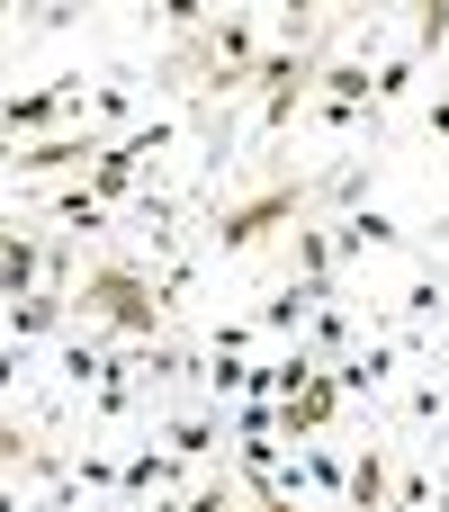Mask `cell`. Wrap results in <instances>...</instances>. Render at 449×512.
<instances>
[{
  "label": "cell",
  "instance_id": "obj_10",
  "mask_svg": "<svg viewBox=\"0 0 449 512\" xmlns=\"http://www.w3.org/2000/svg\"><path fill=\"white\" fill-rule=\"evenodd\" d=\"M288 279H306V288H342V261H333V216H297V225H288Z\"/></svg>",
  "mask_w": 449,
  "mask_h": 512
},
{
  "label": "cell",
  "instance_id": "obj_26",
  "mask_svg": "<svg viewBox=\"0 0 449 512\" xmlns=\"http://www.w3.org/2000/svg\"><path fill=\"white\" fill-rule=\"evenodd\" d=\"M441 405H449V360H441Z\"/></svg>",
  "mask_w": 449,
  "mask_h": 512
},
{
  "label": "cell",
  "instance_id": "obj_8",
  "mask_svg": "<svg viewBox=\"0 0 449 512\" xmlns=\"http://www.w3.org/2000/svg\"><path fill=\"white\" fill-rule=\"evenodd\" d=\"M153 441L180 459V468H216V441H225V405H180L153 423Z\"/></svg>",
  "mask_w": 449,
  "mask_h": 512
},
{
  "label": "cell",
  "instance_id": "obj_2",
  "mask_svg": "<svg viewBox=\"0 0 449 512\" xmlns=\"http://www.w3.org/2000/svg\"><path fill=\"white\" fill-rule=\"evenodd\" d=\"M315 198H324V180H270L261 198H225V207H207V252H216V261H234V252H261L279 225L315 216Z\"/></svg>",
  "mask_w": 449,
  "mask_h": 512
},
{
  "label": "cell",
  "instance_id": "obj_7",
  "mask_svg": "<svg viewBox=\"0 0 449 512\" xmlns=\"http://www.w3.org/2000/svg\"><path fill=\"white\" fill-rule=\"evenodd\" d=\"M81 126H90L99 144H117L126 126H144V72H126V63H117V72H99V81H90V108H81Z\"/></svg>",
  "mask_w": 449,
  "mask_h": 512
},
{
  "label": "cell",
  "instance_id": "obj_5",
  "mask_svg": "<svg viewBox=\"0 0 449 512\" xmlns=\"http://www.w3.org/2000/svg\"><path fill=\"white\" fill-rule=\"evenodd\" d=\"M99 153H108V144H99L90 126H72V135H36V144H9V153H0V171H9V180H45V189H54V180H81Z\"/></svg>",
  "mask_w": 449,
  "mask_h": 512
},
{
  "label": "cell",
  "instance_id": "obj_21",
  "mask_svg": "<svg viewBox=\"0 0 449 512\" xmlns=\"http://www.w3.org/2000/svg\"><path fill=\"white\" fill-rule=\"evenodd\" d=\"M45 441H54V432H27V423H9V414H0V477H27Z\"/></svg>",
  "mask_w": 449,
  "mask_h": 512
},
{
  "label": "cell",
  "instance_id": "obj_6",
  "mask_svg": "<svg viewBox=\"0 0 449 512\" xmlns=\"http://www.w3.org/2000/svg\"><path fill=\"white\" fill-rule=\"evenodd\" d=\"M405 243H414L405 216L378 207V198H351V207L333 216V261H342V270H360V261H378V252H405Z\"/></svg>",
  "mask_w": 449,
  "mask_h": 512
},
{
  "label": "cell",
  "instance_id": "obj_12",
  "mask_svg": "<svg viewBox=\"0 0 449 512\" xmlns=\"http://www.w3.org/2000/svg\"><path fill=\"white\" fill-rule=\"evenodd\" d=\"M72 333V288H27L18 306H9V342L27 351V342H63Z\"/></svg>",
  "mask_w": 449,
  "mask_h": 512
},
{
  "label": "cell",
  "instance_id": "obj_23",
  "mask_svg": "<svg viewBox=\"0 0 449 512\" xmlns=\"http://www.w3.org/2000/svg\"><path fill=\"white\" fill-rule=\"evenodd\" d=\"M18 387H27V351H18V342H0V396H18Z\"/></svg>",
  "mask_w": 449,
  "mask_h": 512
},
{
  "label": "cell",
  "instance_id": "obj_18",
  "mask_svg": "<svg viewBox=\"0 0 449 512\" xmlns=\"http://www.w3.org/2000/svg\"><path fill=\"white\" fill-rule=\"evenodd\" d=\"M117 468H126V459H117L108 441H81V450H72V486H81L90 504H117Z\"/></svg>",
  "mask_w": 449,
  "mask_h": 512
},
{
  "label": "cell",
  "instance_id": "obj_4",
  "mask_svg": "<svg viewBox=\"0 0 449 512\" xmlns=\"http://www.w3.org/2000/svg\"><path fill=\"white\" fill-rule=\"evenodd\" d=\"M441 45H449V0H432V9L414 18V36H405V45L378 63V99H369V126H378L387 108H405V99H414V81H423V63H432Z\"/></svg>",
  "mask_w": 449,
  "mask_h": 512
},
{
  "label": "cell",
  "instance_id": "obj_20",
  "mask_svg": "<svg viewBox=\"0 0 449 512\" xmlns=\"http://www.w3.org/2000/svg\"><path fill=\"white\" fill-rule=\"evenodd\" d=\"M405 423H414V432L449 423V405H441V369H414V378H405Z\"/></svg>",
  "mask_w": 449,
  "mask_h": 512
},
{
  "label": "cell",
  "instance_id": "obj_22",
  "mask_svg": "<svg viewBox=\"0 0 449 512\" xmlns=\"http://www.w3.org/2000/svg\"><path fill=\"white\" fill-rule=\"evenodd\" d=\"M27 512H90V495H81L72 477H54V486H45V495H36ZM99 512H117V504H99Z\"/></svg>",
  "mask_w": 449,
  "mask_h": 512
},
{
  "label": "cell",
  "instance_id": "obj_17",
  "mask_svg": "<svg viewBox=\"0 0 449 512\" xmlns=\"http://www.w3.org/2000/svg\"><path fill=\"white\" fill-rule=\"evenodd\" d=\"M36 207H45V216H63L72 234H117V207H108V198H90L81 180H54V189H36Z\"/></svg>",
  "mask_w": 449,
  "mask_h": 512
},
{
  "label": "cell",
  "instance_id": "obj_24",
  "mask_svg": "<svg viewBox=\"0 0 449 512\" xmlns=\"http://www.w3.org/2000/svg\"><path fill=\"white\" fill-rule=\"evenodd\" d=\"M423 135H432V144H449V90H432V99H423Z\"/></svg>",
  "mask_w": 449,
  "mask_h": 512
},
{
  "label": "cell",
  "instance_id": "obj_25",
  "mask_svg": "<svg viewBox=\"0 0 449 512\" xmlns=\"http://www.w3.org/2000/svg\"><path fill=\"white\" fill-rule=\"evenodd\" d=\"M252 512H306V504H297V495H261Z\"/></svg>",
  "mask_w": 449,
  "mask_h": 512
},
{
  "label": "cell",
  "instance_id": "obj_15",
  "mask_svg": "<svg viewBox=\"0 0 449 512\" xmlns=\"http://www.w3.org/2000/svg\"><path fill=\"white\" fill-rule=\"evenodd\" d=\"M342 414V387H333V369L324 378H306L297 396H279V432H297V441H324V423Z\"/></svg>",
  "mask_w": 449,
  "mask_h": 512
},
{
  "label": "cell",
  "instance_id": "obj_3",
  "mask_svg": "<svg viewBox=\"0 0 449 512\" xmlns=\"http://www.w3.org/2000/svg\"><path fill=\"white\" fill-rule=\"evenodd\" d=\"M81 108H90V72H81V63L54 72V81H36V90H9V99H0V153H9V144H36V135H72Z\"/></svg>",
  "mask_w": 449,
  "mask_h": 512
},
{
  "label": "cell",
  "instance_id": "obj_27",
  "mask_svg": "<svg viewBox=\"0 0 449 512\" xmlns=\"http://www.w3.org/2000/svg\"><path fill=\"white\" fill-rule=\"evenodd\" d=\"M423 512H432V504H423Z\"/></svg>",
  "mask_w": 449,
  "mask_h": 512
},
{
  "label": "cell",
  "instance_id": "obj_1",
  "mask_svg": "<svg viewBox=\"0 0 449 512\" xmlns=\"http://www.w3.org/2000/svg\"><path fill=\"white\" fill-rule=\"evenodd\" d=\"M72 315H81L90 333L162 342V297H153V270H135V261H90L81 288H72Z\"/></svg>",
  "mask_w": 449,
  "mask_h": 512
},
{
  "label": "cell",
  "instance_id": "obj_11",
  "mask_svg": "<svg viewBox=\"0 0 449 512\" xmlns=\"http://www.w3.org/2000/svg\"><path fill=\"white\" fill-rule=\"evenodd\" d=\"M36 279H45V243H36V225H27V216H0V306H18Z\"/></svg>",
  "mask_w": 449,
  "mask_h": 512
},
{
  "label": "cell",
  "instance_id": "obj_16",
  "mask_svg": "<svg viewBox=\"0 0 449 512\" xmlns=\"http://www.w3.org/2000/svg\"><path fill=\"white\" fill-rule=\"evenodd\" d=\"M387 486H396V441H369L351 459V486H342V512H387Z\"/></svg>",
  "mask_w": 449,
  "mask_h": 512
},
{
  "label": "cell",
  "instance_id": "obj_13",
  "mask_svg": "<svg viewBox=\"0 0 449 512\" xmlns=\"http://www.w3.org/2000/svg\"><path fill=\"white\" fill-rule=\"evenodd\" d=\"M297 342H306V351H315L324 369H342V360H351V342H360V306H351V297L333 288V297H324V306L306 315V333H297Z\"/></svg>",
  "mask_w": 449,
  "mask_h": 512
},
{
  "label": "cell",
  "instance_id": "obj_14",
  "mask_svg": "<svg viewBox=\"0 0 449 512\" xmlns=\"http://www.w3.org/2000/svg\"><path fill=\"white\" fill-rule=\"evenodd\" d=\"M324 297H333V288H306V279H279V288H270V297L252 306V324H261L270 342H297V333H306V315H315Z\"/></svg>",
  "mask_w": 449,
  "mask_h": 512
},
{
  "label": "cell",
  "instance_id": "obj_9",
  "mask_svg": "<svg viewBox=\"0 0 449 512\" xmlns=\"http://www.w3.org/2000/svg\"><path fill=\"white\" fill-rule=\"evenodd\" d=\"M180 477H189V468H180V459H171V450L144 432V441L126 450V468H117V512H135V504H153V495H171Z\"/></svg>",
  "mask_w": 449,
  "mask_h": 512
},
{
  "label": "cell",
  "instance_id": "obj_19",
  "mask_svg": "<svg viewBox=\"0 0 449 512\" xmlns=\"http://www.w3.org/2000/svg\"><path fill=\"white\" fill-rule=\"evenodd\" d=\"M297 477H306V504L342 512V486H351V468H342L333 450H297Z\"/></svg>",
  "mask_w": 449,
  "mask_h": 512
}]
</instances>
